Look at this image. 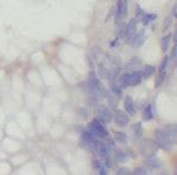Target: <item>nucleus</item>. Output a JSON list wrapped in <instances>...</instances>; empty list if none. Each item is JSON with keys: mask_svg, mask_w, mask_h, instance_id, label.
Listing matches in <instances>:
<instances>
[{"mask_svg": "<svg viewBox=\"0 0 177 175\" xmlns=\"http://www.w3.org/2000/svg\"><path fill=\"white\" fill-rule=\"evenodd\" d=\"M175 133L176 127H167L164 130H160L156 132V140L161 147L163 148H170L175 144Z\"/></svg>", "mask_w": 177, "mask_h": 175, "instance_id": "nucleus-1", "label": "nucleus"}, {"mask_svg": "<svg viewBox=\"0 0 177 175\" xmlns=\"http://www.w3.org/2000/svg\"><path fill=\"white\" fill-rule=\"evenodd\" d=\"M90 128L97 134L98 138H108V131L104 122H100L99 119H93L90 124Z\"/></svg>", "mask_w": 177, "mask_h": 175, "instance_id": "nucleus-2", "label": "nucleus"}, {"mask_svg": "<svg viewBox=\"0 0 177 175\" xmlns=\"http://www.w3.org/2000/svg\"><path fill=\"white\" fill-rule=\"evenodd\" d=\"M127 12H128V4L127 0H119V2L117 5V21H121L125 18L127 17Z\"/></svg>", "mask_w": 177, "mask_h": 175, "instance_id": "nucleus-3", "label": "nucleus"}, {"mask_svg": "<svg viewBox=\"0 0 177 175\" xmlns=\"http://www.w3.org/2000/svg\"><path fill=\"white\" fill-rule=\"evenodd\" d=\"M114 120H115V122L121 127L127 126L129 124L128 116L126 113H124L122 111H120V110H115L114 111Z\"/></svg>", "mask_w": 177, "mask_h": 175, "instance_id": "nucleus-4", "label": "nucleus"}, {"mask_svg": "<svg viewBox=\"0 0 177 175\" xmlns=\"http://www.w3.org/2000/svg\"><path fill=\"white\" fill-rule=\"evenodd\" d=\"M135 33H136V20H132L129 23H127V25L125 26L122 35H124L125 38L129 39V38H132Z\"/></svg>", "mask_w": 177, "mask_h": 175, "instance_id": "nucleus-5", "label": "nucleus"}, {"mask_svg": "<svg viewBox=\"0 0 177 175\" xmlns=\"http://www.w3.org/2000/svg\"><path fill=\"white\" fill-rule=\"evenodd\" d=\"M124 105H125V110H126V112H127L129 116H134V114L136 113V108H135L134 101H133V98L131 96H127L126 98H125Z\"/></svg>", "mask_w": 177, "mask_h": 175, "instance_id": "nucleus-6", "label": "nucleus"}, {"mask_svg": "<svg viewBox=\"0 0 177 175\" xmlns=\"http://www.w3.org/2000/svg\"><path fill=\"white\" fill-rule=\"evenodd\" d=\"M98 114H99V118L102 119L103 122H112L113 116H112L110 110L107 109V108H105V106L99 108V110H98Z\"/></svg>", "mask_w": 177, "mask_h": 175, "instance_id": "nucleus-7", "label": "nucleus"}, {"mask_svg": "<svg viewBox=\"0 0 177 175\" xmlns=\"http://www.w3.org/2000/svg\"><path fill=\"white\" fill-rule=\"evenodd\" d=\"M128 40H131V42L129 43L133 44L134 47H140L141 44H143L145 42V40H146V34L145 33H135V34L133 35L132 38H129Z\"/></svg>", "mask_w": 177, "mask_h": 175, "instance_id": "nucleus-8", "label": "nucleus"}, {"mask_svg": "<svg viewBox=\"0 0 177 175\" xmlns=\"http://www.w3.org/2000/svg\"><path fill=\"white\" fill-rule=\"evenodd\" d=\"M93 168L98 171V173L100 175H105L107 174V167L104 165V162L100 161V160H94L93 161Z\"/></svg>", "mask_w": 177, "mask_h": 175, "instance_id": "nucleus-9", "label": "nucleus"}, {"mask_svg": "<svg viewBox=\"0 0 177 175\" xmlns=\"http://www.w3.org/2000/svg\"><path fill=\"white\" fill-rule=\"evenodd\" d=\"M143 79L141 71H133L131 74V85H137Z\"/></svg>", "mask_w": 177, "mask_h": 175, "instance_id": "nucleus-10", "label": "nucleus"}, {"mask_svg": "<svg viewBox=\"0 0 177 175\" xmlns=\"http://www.w3.org/2000/svg\"><path fill=\"white\" fill-rule=\"evenodd\" d=\"M143 118L146 120H151L154 118V111H153V105L151 104L146 105V108L143 110Z\"/></svg>", "mask_w": 177, "mask_h": 175, "instance_id": "nucleus-11", "label": "nucleus"}, {"mask_svg": "<svg viewBox=\"0 0 177 175\" xmlns=\"http://www.w3.org/2000/svg\"><path fill=\"white\" fill-rule=\"evenodd\" d=\"M141 74H142V77L145 79L148 78V77H151V75L155 74V67L154 66H146L143 68Z\"/></svg>", "mask_w": 177, "mask_h": 175, "instance_id": "nucleus-12", "label": "nucleus"}, {"mask_svg": "<svg viewBox=\"0 0 177 175\" xmlns=\"http://www.w3.org/2000/svg\"><path fill=\"white\" fill-rule=\"evenodd\" d=\"M156 19V14L155 13H145V15L141 18V21L143 25H149Z\"/></svg>", "mask_w": 177, "mask_h": 175, "instance_id": "nucleus-13", "label": "nucleus"}, {"mask_svg": "<svg viewBox=\"0 0 177 175\" xmlns=\"http://www.w3.org/2000/svg\"><path fill=\"white\" fill-rule=\"evenodd\" d=\"M120 85L122 88L131 87V74H124L120 77Z\"/></svg>", "mask_w": 177, "mask_h": 175, "instance_id": "nucleus-14", "label": "nucleus"}, {"mask_svg": "<svg viewBox=\"0 0 177 175\" xmlns=\"http://www.w3.org/2000/svg\"><path fill=\"white\" fill-rule=\"evenodd\" d=\"M165 76H167V72H163V71H159V75H157V78L155 81V87L160 88L162 84H163L164 79H165Z\"/></svg>", "mask_w": 177, "mask_h": 175, "instance_id": "nucleus-15", "label": "nucleus"}, {"mask_svg": "<svg viewBox=\"0 0 177 175\" xmlns=\"http://www.w3.org/2000/svg\"><path fill=\"white\" fill-rule=\"evenodd\" d=\"M170 40H171V35L170 34L164 36L163 39H162V41H161V47H162V50H163V52H167V50H168Z\"/></svg>", "mask_w": 177, "mask_h": 175, "instance_id": "nucleus-16", "label": "nucleus"}, {"mask_svg": "<svg viewBox=\"0 0 177 175\" xmlns=\"http://www.w3.org/2000/svg\"><path fill=\"white\" fill-rule=\"evenodd\" d=\"M111 90H112V92H113L114 95L120 96V95H121V92H122V87H121L120 84H112Z\"/></svg>", "mask_w": 177, "mask_h": 175, "instance_id": "nucleus-17", "label": "nucleus"}, {"mask_svg": "<svg viewBox=\"0 0 177 175\" xmlns=\"http://www.w3.org/2000/svg\"><path fill=\"white\" fill-rule=\"evenodd\" d=\"M169 67V56H165L164 57L163 62L161 63V66H160V69L159 71H163V72H167V69H168Z\"/></svg>", "mask_w": 177, "mask_h": 175, "instance_id": "nucleus-18", "label": "nucleus"}, {"mask_svg": "<svg viewBox=\"0 0 177 175\" xmlns=\"http://www.w3.org/2000/svg\"><path fill=\"white\" fill-rule=\"evenodd\" d=\"M133 131L135 133L136 137H141L142 136V125L141 122H136L134 126H133Z\"/></svg>", "mask_w": 177, "mask_h": 175, "instance_id": "nucleus-19", "label": "nucleus"}, {"mask_svg": "<svg viewBox=\"0 0 177 175\" xmlns=\"http://www.w3.org/2000/svg\"><path fill=\"white\" fill-rule=\"evenodd\" d=\"M115 139L118 140L119 142L125 144V142L127 141V136H126L125 133H122V132H117V133H115Z\"/></svg>", "mask_w": 177, "mask_h": 175, "instance_id": "nucleus-20", "label": "nucleus"}, {"mask_svg": "<svg viewBox=\"0 0 177 175\" xmlns=\"http://www.w3.org/2000/svg\"><path fill=\"white\" fill-rule=\"evenodd\" d=\"M115 155H117V159H118L119 161H122V162L126 161V160L128 159V155H127V153H125V152H120V151H118Z\"/></svg>", "mask_w": 177, "mask_h": 175, "instance_id": "nucleus-21", "label": "nucleus"}, {"mask_svg": "<svg viewBox=\"0 0 177 175\" xmlns=\"http://www.w3.org/2000/svg\"><path fill=\"white\" fill-rule=\"evenodd\" d=\"M148 165L151 167H160V162H159V160L156 159L155 157H151L149 158V162H148Z\"/></svg>", "mask_w": 177, "mask_h": 175, "instance_id": "nucleus-22", "label": "nucleus"}, {"mask_svg": "<svg viewBox=\"0 0 177 175\" xmlns=\"http://www.w3.org/2000/svg\"><path fill=\"white\" fill-rule=\"evenodd\" d=\"M145 13H146V12H145L143 9L140 8V6H137L136 7V19L137 20H141V18L145 15Z\"/></svg>", "mask_w": 177, "mask_h": 175, "instance_id": "nucleus-23", "label": "nucleus"}, {"mask_svg": "<svg viewBox=\"0 0 177 175\" xmlns=\"http://www.w3.org/2000/svg\"><path fill=\"white\" fill-rule=\"evenodd\" d=\"M117 174L118 175H128L131 174V171H129L128 168H120V169H118V172H117Z\"/></svg>", "mask_w": 177, "mask_h": 175, "instance_id": "nucleus-24", "label": "nucleus"}, {"mask_svg": "<svg viewBox=\"0 0 177 175\" xmlns=\"http://www.w3.org/2000/svg\"><path fill=\"white\" fill-rule=\"evenodd\" d=\"M171 26V18H165V20H164V31H167L169 27Z\"/></svg>", "mask_w": 177, "mask_h": 175, "instance_id": "nucleus-25", "label": "nucleus"}, {"mask_svg": "<svg viewBox=\"0 0 177 175\" xmlns=\"http://www.w3.org/2000/svg\"><path fill=\"white\" fill-rule=\"evenodd\" d=\"M133 174L135 175H140V174H147V171L145 169V168H136V169H134V172H133Z\"/></svg>", "mask_w": 177, "mask_h": 175, "instance_id": "nucleus-26", "label": "nucleus"}, {"mask_svg": "<svg viewBox=\"0 0 177 175\" xmlns=\"http://www.w3.org/2000/svg\"><path fill=\"white\" fill-rule=\"evenodd\" d=\"M176 8H177V6H176V5H174V6H173V17H174V18H176V17H177Z\"/></svg>", "mask_w": 177, "mask_h": 175, "instance_id": "nucleus-27", "label": "nucleus"}, {"mask_svg": "<svg viewBox=\"0 0 177 175\" xmlns=\"http://www.w3.org/2000/svg\"><path fill=\"white\" fill-rule=\"evenodd\" d=\"M175 56H176V46H174L173 48V57L175 58Z\"/></svg>", "mask_w": 177, "mask_h": 175, "instance_id": "nucleus-28", "label": "nucleus"}]
</instances>
